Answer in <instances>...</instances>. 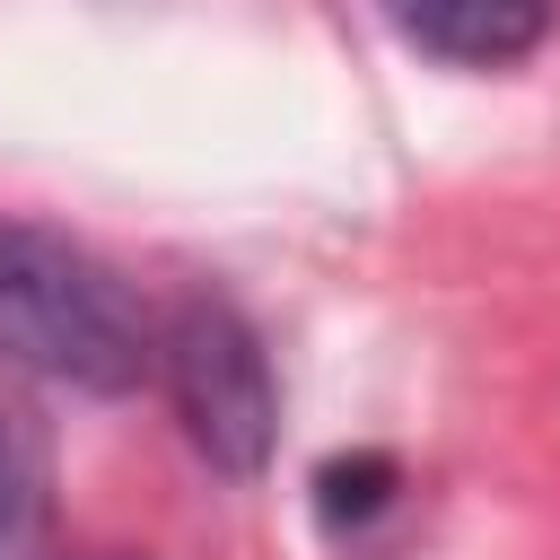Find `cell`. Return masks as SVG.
Returning a JSON list of instances; mask_svg holds the SVG:
<instances>
[{
  "label": "cell",
  "mask_w": 560,
  "mask_h": 560,
  "mask_svg": "<svg viewBox=\"0 0 560 560\" xmlns=\"http://www.w3.org/2000/svg\"><path fill=\"white\" fill-rule=\"evenodd\" d=\"M149 332L158 315L105 254L61 228L0 219V368L79 394H131L149 385Z\"/></svg>",
  "instance_id": "6da1fadb"
},
{
  "label": "cell",
  "mask_w": 560,
  "mask_h": 560,
  "mask_svg": "<svg viewBox=\"0 0 560 560\" xmlns=\"http://www.w3.org/2000/svg\"><path fill=\"white\" fill-rule=\"evenodd\" d=\"M149 376L166 385V402H175V420H184V438H192V455L210 472L254 481L271 464V446H280V376H271L262 332L228 298H210V289L175 298L158 315V332H149Z\"/></svg>",
  "instance_id": "7a4b0ae2"
},
{
  "label": "cell",
  "mask_w": 560,
  "mask_h": 560,
  "mask_svg": "<svg viewBox=\"0 0 560 560\" xmlns=\"http://www.w3.org/2000/svg\"><path fill=\"white\" fill-rule=\"evenodd\" d=\"M402 44L455 61V70H508L551 35L560 0H376Z\"/></svg>",
  "instance_id": "3957f363"
},
{
  "label": "cell",
  "mask_w": 560,
  "mask_h": 560,
  "mask_svg": "<svg viewBox=\"0 0 560 560\" xmlns=\"http://www.w3.org/2000/svg\"><path fill=\"white\" fill-rule=\"evenodd\" d=\"M0 560H52V438L0 394Z\"/></svg>",
  "instance_id": "277c9868"
},
{
  "label": "cell",
  "mask_w": 560,
  "mask_h": 560,
  "mask_svg": "<svg viewBox=\"0 0 560 560\" xmlns=\"http://www.w3.org/2000/svg\"><path fill=\"white\" fill-rule=\"evenodd\" d=\"M394 490H402L394 455H332V464L315 472V508H324L332 534H341V525H368L376 508H394Z\"/></svg>",
  "instance_id": "5b68a950"
}]
</instances>
